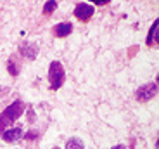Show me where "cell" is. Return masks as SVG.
Returning a JSON list of instances; mask_svg holds the SVG:
<instances>
[{
	"mask_svg": "<svg viewBox=\"0 0 159 149\" xmlns=\"http://www.w3.org/2000/svg\"><path fill=\"white\" fill-rule=\"evenodd\" d=\"M157 30H159V24H157V21H156V23H152L151 30H149V35H147V45H152V44H157V42H159Z\"/></svg>",
	"mask_w": 159,
	"mask_h": 149,
	"instance_id": "cell-8",
	"label": "cell"
},
{
	"mask_svg": "<svg viewBox=\"0 0 159 149\" xmlns=\"http://www.w3.org/2000/svg\"><path fill=\"white\" fill-rule=\"evenodd\" d=\"M36 137H38V132H36V130H31V132L24 133V139H26V141H33V139H36Z\"/></svg>",
	"mask_w": 159,
	"mask_h": 149,
	"instance_id": "cell-12",
	"label": "cell"
},
{
	"mask_svg": "<svg viewBox=\"0 0 159 149\" xmlns=\"http://www.w3.org/2000/svg\"><path fill=\"white\" fill-rule=\"evenodd\" d=\"M156 92H157V83H156V81H151V83H145V85H142V87L137 89L135 99L140 102H147L156 95Z\"/></svg>",
	"mask_w": 159,
	"mask_h": 149,
	"instance_id": "cell-3",
	"label": "cell"
},
{
	"mask_svg": "<svg viewBox=\"0 0 159 149\" xmlns=\"http://www.w3.org/2000/svg\"><path fill=\"white\" fill-rule=\"evenodd\" d=\"M7 69H9V73H11L12 77H17V75H19V68H17V64L14 63V61H9Z\"/></svg>",
	"mask_w": 159,
	"mask_h": 149,
	"instance_id": "cell-11",
	"label": "cell"
},
{
	"mask_svg": "<svg viewBox=\"0 0 159 149\" xmlns=\"http://www.w3.org/2000/svg\"><path fill=\"white\" fill-rule=\"evenodd\" d=\"M93 11H95V7H93V5L81 2V4H78L75 7V16L78 17L80 21H88L92 16H93Z\"/></svg>",
	"mask_w": 159,
	"mask_h": 149,
	"instance_id": "cell-4",
	"label": "cell"
},
{
	"mask_svg": "<svg viewBox=\"0 0 159 149\" xmlns=\"http://www.w3.org/2000/svg\"><path fill=\"white\" fill-rule=\"evenodd\" d=\"M57 9V2H54V0H50V2H45L43 5V14H50V12H54Z\"/></svg>",
	"mask_w": 159,
	"mask_h": 149,
	"instance_id": "cell-10",
	"label": "cell"
},
{
	"mask_svg": "<svg viewBox=\"0 0 159 149\" xmlns=\"http://www.w3.org/2000/svg\"><path fill=\"white\" fill-rule=\"evenodd\" d=\"M66 149H85L83 142L80 141V139H69L68 142H66Z\"/></svg>",
	"mask_w": 159,
	"mask_h": 149,
	"instance_id": "cell-9",
	"label": "cell"
},
{
	"mask_svg": "<svg viewBox=\"0 0 159 149\" xmlns=\"http://www.w3.org/2000/svg\"><path fill=\"white\" fill-rule=\"evenodd\" d=\"M21 54L26 56L28 59H35L36 54H38V47H36L35 44H24L23 47H21Z\"/></svg>",
	"mask_w": 159,
	"mask_h": 149,
	"instance_id": "cell-7",
	"label": "cell"
},
{
	"mask_svg": "<svg viewBox=\"0 0 159 149\" xmlns=\"http://www.w3.org/2000/svg\"><path fill=\"white\" fill-rule=\"evenodd\" d=\"M107 2H104V0H99V2H95V5H106Z\"/></svg>",
	"mask_w": 159,
	"mask_h": 149,
	"instance_id": "cell-13",
	"label": "cell"
},
{
	"mask_svg": "<svg viewBox=\"0 0 159 149\" xmlns=\"http://www.w3.org/2000/svg\"><path fill=\"white\" fill-rule=\"evenodd\" d=\"M23 137V130L21 128H9V130H4L2 132V139L5 142H16Z\"/></svg>",
	"mask_w": 159,
	"mask_h": 149,
	"instance_id": "cell-5",
	"label": "cell"
},
{
	"mask_svg": "<svg viewBox=\"0 0 159 149\" xmlns=\"http://www.w3.org/2000/svg\"><path fill=\"white\" fill-rule=\"evenodd\" d=\"M73 31V24L71 23H59L54 26V33H56V36H59V38H64V36H68L69 33Z\"/></svg>",
	"mask_w": 159,
	"mask_h": 149,
	"instance_id": "cell-6",
	"label": "cell"
},
{
	"mask_svg": "<svg viewBox=\"0 0 159 149\" xmlns=\"http://www.w3.org/2000/svg\"><path fill=\"white\" fill-rule=\"evenodd\" d=\"M112 149H126V147H125V146H114Z\"/></svg>",
	"mask_w": 159,
	"mask_h": 149,
	"instance_id": "cell-14",
	"label": "cell"
},
{
	"mask_svg": "<svg viewBox=\"0 0 159 149\" xmlns=\"http://www.w3.org/2000/svg\"><path fill=\"white\" fill-rule=\"evenodd\" d=\"M23 113H24V104L21 101H14L11 106H7L0 113V132H4L5 127H11Z\"/></svg>",
	"mask_w": 159,
	"mask_h": 149,
	"instance_id": "cell-1",
	"label": "cell"
},
{
	"mask_svg": "<svg viewBox=\"0 0 159 149\" xmlns=\"http://www.w3.org/2000/svg\"><path fill=\"white\" fill-rule=\"evenodd\" d=\"M64 78H66L64 66L61 64L59 61H52L50 66H48V81H50V87L54 90H59L64 83Z\"/></svg>",
	"mask_w": 159,
	"mask_h": 149,
	"instance_id": "cell-2",
	"label": "cell"
}]
</instances>
